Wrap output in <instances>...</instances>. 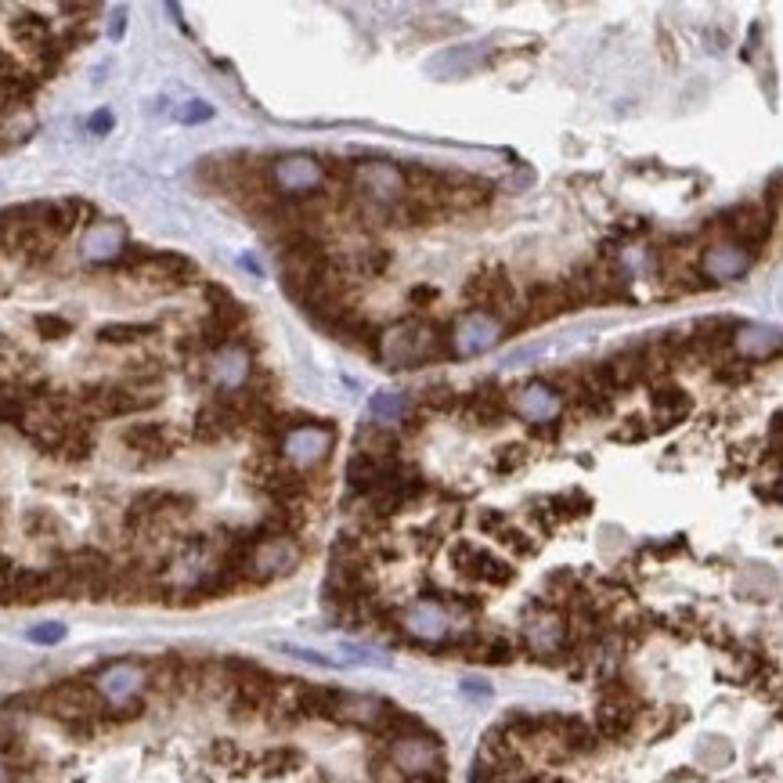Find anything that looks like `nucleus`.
Listing matches in <instances>:
<instances>
[{"instance_id": "obj_18", "label": "nucleus", "mask_w": 783, "mask_h": 783, "mask_svg": "<svg viewBox=\"0 0 783 783\" xmlns=\"http://www.w3.org/2000/svg\"><path fill=\"white\" fill-rule=\"evenodd\" d=\"M397 448H401V437H397L390 426L369 423L365 430H358V455H369V459H379V462H394Z\"/></svg>"}, {"instance_id": "obj_7", "label": "nucleus", "mask_w": 783, "mask_h": 783, "mask_svg": "<svg viewBox=\"0 0 783 783\" xmlns=\"http://www.w3.org/2000/svg\"><path fill=\"white\" fill-rule=\"evenodd\" d=\"M502 340V322L488 311H470L462 314L459 325L452 332V351L459 358H473V354L491 351L495 343Z\"/></svg>"}, {"instance_id": "obj_4", "label": "nucleus", "mask_w": 783, "mask_h": 783, "mask_svg": "<svg viewBox=\"0 0 783 783\" xmlns=\"http://www.w3.org/2000/svg\"><path fill=\"white\" fill-rule=\"evenodd\" d=\"M271 174V188H275L278 199H307L322 188V163L304 152H293V156H282L268 166Z\"/></svg>"}, {"instance_id": "obj_24", "label": "nucleus", "mask_w": 783, "mask_h": 783, "mask_svg": "<svg viewBox=\"0 0 783 783\" xmlns=\"http://www.w3.org/2000/svg\"><path fill=\"white\" fill-rule=\"evenodd\" d=\"M408 394H401V390H379L376 397H372V415L376 419H390V423H397V419H405L408 415Z\"/></svg>"}, {"instance_id": "obj_27", "label": "nucleus", "mask_w": 783, "mask_h": 783, "mask_svg": "<svg viewBox=\"0 0 783 783\" xmlns=\"http://www.w3.org/2000/svg\"><path fill=\"white\" fill-rule=\"evenodd\" d=\"M206 120H213V105L203 102V98H192V102L177 105V123L195 127V123H206Z\"/></svg>"}, {"instance_id": "obj_14", "label": "nucleus", "mask_w": 783, "mask_h": 783, "mask_svg": "<svg viewBox=\"0 0 783 783\" xmlns=\"http://www.w3.org/2000/svg\"><path fill=\"white\" fill-rule=\"evenodd\" d=\"M134 275L145 282H159V286H185L195 275V264L181 253H148Z\"/></svg>"}, {"instance_id": "obj_33", "label": "nucleus", "mask_w": 783, "mask_h": 783, "mask_svg": "<svg viewBox=\"0 0 783 783\" xmlns=\"http://www.w3.org/2000/svg\"><path fill=\"white\" fill-rule=\"evenodd\" d=\"M123 26H127V11H116V15H112V22H109V37L112 40H120L123 37Z\"/></svg>"}, {"instance_id": "obj_28", "label": "nucleus", "mask_w": 783, "mask_h": 783, "mask_svg": "<svg viewBox=\"0 0 783 783\" xmlns=\"http://www.w3.org/2000/svg\"><path fill=\"white\" fill-rule=\"evenodd\" d=\"M423 405L430 408V412H452L455 408V390L448 387H430L423 394Z\"/></svg>"}, {"instance_id": "obj_15", "label": "nucleus", "mask_w": 783, "mask_h": 783, "mask_svg": "<svg viewBox=\"0 0 783 783\" xmlns=\"http://www.w3.org/2000/svg\"><path fill=\"white\" fill-rule=\"evenodd\" d=\"M513 408L524 415V419H531V423H553L563 408V397H560V390H553L549 383H527V387L516 394Z\"/></svg>"}, {"instance_id": "obj_21", "label": "nucleus", "mask_w": 783, "mask_h": 783, "mask_svg": "<svg viewBox=\"0 0 783 783\" xmlns=\"http://www.w3.org/2000/svg\"><path fill=\"white\" fill-rule=\"evenodd\" d=\"M733 347L747 358H765L780 347V332L776 329H762V325H737V336H733Z\"/></svg>"}, {"instance_id": "obj_3", "label": "nucleus", "mask_w": 783, "mask_h": 783, "mask_svg": "<svg viewBox=\"0 0 783 783\" xmlns=\"http://www.w3.org/2000/svg\"><path fill=\"white\" fill-rule=\"evenodd\" d=\"M73 397L83 419H123V415H138L159 401V394H141V390L112 387V383H94Z\"/></svg>"}, {"instance_id": "obj_19", "label": "nucleus", "mask_w": 783, "mask_h": 783, "mask_svg": "<svg viewBox=\"0 0 783 783\" xmlns=\"http://www.w3.org/2000/svg\"><path fill=\"white\" fill-rule=\"evenodd\" d=\"M8 33L15 44L26 47L29 55H37L40 47L51 44V26H47V19H40V15H15V19L8 22Z\"/></svg>"}, {"instance_id": "obj_9", "label": "nucleus", "mask_w": 783, "mask_h": 783, "mask_svg": "<svg viewBox=\"0 0 783 783\" xmlns=\"http://www.w3.org/2000/svg\"><path fill=\"white\" fill-rule=\"evenodd\" d=\"M354 181L361 185V195L379 206H394L397 199H405V174L394 163H361L354 170Z\"/></svg>"}, {"instance_id": "obj_23", "label": "nucleus", "mask_w": 783, "mask_h": 783, "mask_svg": "<svg viewBox=\"0 0 783 783\" xmlns=\"http://www.w3.org/2000/svg\"><path fill=\"white\" fill-rule=\"evenodd\" d=\"M159 325H145V322H112L98 329V343H109V347H127V343H141L148 336H156Z\"/></svg>"}, {"instance_id": "obj_17", "label": "nucleus", "mask_w": 783, "mask_h": 783, "mask_svg": "<svg viewBox=\"0 0 783 783\" xmlns=\"http://www.w3.org/2000/svg\"><path fill=\"white\" fill-rule=\"evenodd\" d=\"M213 379L221 383V390H239L249 379V351L239 343H228L224 351H217L213 358Z\"/></svg>"}, {"instance_id": "obj_10", "label": "nucleus", "mask_w": 783, "mask_h": 783, "mask_svg": "<svg viewBox=\"0 0 783 783\" xmlns=\"http://www.w3.org/2000/svg\"><path fill=\"white\" fill-rule=\"evenodd\" d=\"M239 430H242V415L231 405H224L221 397H213L210 405L195 412L192 437L199 444H221V441H228V437H235Z\"/></svg>"}, {"instance_id": "obj_6", "label": "nucleus", "mask_w": 783, "mask_h": 783, "mask_svg": "<svg viewBox=\"0 0 783 783\" xmlns=\"http://www.w3.org/2000/svg\"><path fill=\"white\" fill-rule=\"evenodd\" d=\"M332 433L336 430H329V426H314V423L293 426V430H286V437H282V455H286V462L293 470H311V466H318V462L329 455Z\"/></svg>"}, {"instance_id": "obj_26", "label": "nucleus", "mask_w": 783, "mask_h": 783, "mask_svg": "<svg viewBox=\"0 0 783 783\" xmlns=\"http://www.w3.org/2000/svg\"><path fill=\"white\" fill-rule=\"evenodd\" d=\"M527 459H531V452H527L524 444H509V448H498V455H495V473H516V470H524Z\"/></svg>"}, {"instance_id": "obj_2", "label": "nucleus", "mask_w": 783, "mask_h": 783, "mask_svg": "<svg viewBox=\"0 0 783 783\" xmlns=\"http://www.w3.org/2000/svg\"><path fill=\"white\" fill-rule=\"evenodd\" d=\"M98 697L105 701V711H127L134 704L145 701V690H148V672L145 664L138 661H112L105 668H98L91 682Z\"/></svg>"}, {"instance_id": "obj_30", "label": "nucleus", "mask_w": 783, "mask_h": 783, "mask_svg": "<svg viewBox=\"0 0 783 783\" xmlns=\"http://www.w3.org/2000/svg\"><path fill=\"white\" fill-rule=\"evenodd\" d=\"M646 433H650V426L643 419H625V426L614 430V441H643Z\"/></svg>"}, {"instance_id": "obj_29", "label": "nucleus", "mask_w": 783, "mask_h": 783, "mask_svg": "<svg viewBox=\"0 0 783 783\" xmlns=\"http://www.w3.org/2000/svg\"><path fill=\"white\" fill-rule=\"evenodd\" d=\"M29 639H33V643H44V646L62 643V639H65V628L58 625V621H47V625L29 628Z\"/></svg>"}, {"instance_id": "obj_12", "label": "nucleus", "mask_w": 783, "mask_h": 783, "mask_svg": "<svg viewBox=\"0 0 783 783\" xmlns=\"http://www.w3.org/2000/svg\"><path fill=\"white\" fill-rule=\"evenodd\" d=\"M120 444L130 448L134 455H141L145 462H159L170 459L174 452V441H170V430L163 423H130L120 430Z\"/></svg>"}, {"instance_id": "obj_22", "label": "nucleus", "mask_w": 783, "mask_h": 783, "mask_svg": "<svg viewBox=\"0 0 783 783\" xmlns=\"http://www.w3.org/2000/svg\"><path fill=\"white\" fill-rule=\"evenodd\" d=\"M340 264L347 271V278H379L390 268V249L369 246L361 253H351V257H340Z\"/></svg>"}, {"instance_id": "obj_35", "label": "nucleus", "mask_w": 783, "mask_h": 783, "mask_svg": "<svg viewBox=\"0 0 783 783\" xmlns=\"http://www.w3.org/2000/svg\"><path fill=\"white\" fill-rule=\"evenodd\" d=\"M4 354H11V340H4V336H0V358H4Z\"/></svg>"}, {"instance_id": "obj_31", "label": "nucleus", "mask_w": 783, "mask_h": 783, "mask_svg": "<svg viewBox=\"0 0 783 783\" xmlns=\"http://www.w3.org/2000/svg\"><path fill=\"white\" fill-rule=\"evenodd\" d=\"M112 123H116V120H112V112H109V109H102V112H94L91 120H87V130L102 138V134H109V130H112Z\"/></svg>"}, {"instance_id": "obj_20", "label": "nucleus", "mask_w": 783, "mask_h": 783, "mask_svg": "<svg viewBox=\"0 0 783 783\" xmlns=\"http://www.w3.org/2000/svg\"><path fill=\"white\" fill-rule=\"evenodd\" d=\"M650 405H654L657 419H661V430H664V426L679 423V419H686V415L693 412L690 394H686L682 387H661V390H654Z\"/></svg>"}, {"instance_id": "obj_16", "label": "nucleus", "mask_w": 783, "mask_h": 783, "mask_svg": "<svg viewBox=\"0 0 783 783\" xmlns=\"http://www.w3.org/2000/svg\"><path fill=\"white\" fill-rule=\"evenodd\" d=\"M127 249V231L116 221H98L94 228H87L83 235V257L98 260V264H109V260H120V253Z\"/></svg>"}, {"instance_id": "obj_32", "label": "nucleus", "mask_w": 783, "mask_h": 783, "mask_svg": "<svg viewBox=\"0 0 783 783\" xmlns=\"http://www.w3.org/2000/svg\"><path fill=\"white\" fill-rule=\"evenodd\" d=\"M437 296H441V293H437L433 286H415L412 293H408V300H412L415 307H426V304H433Z\"/></svg>"}, {"instance_id": "obj_13", "label": "nucleus", "mask_w": 783, "mask_h": 783, "mask_svg": "<svg viewBox=\"0 0 783 783\" xmlns=\"http://www.w3.org/2000/svg\"><path fill=\"white\" fill-rule=\"evenodd\" d=\"M751 264H755V253L737 246V242H719V246H711L708 253H704V271H708V278H715V282H733V278L747 275Z\"/></svg>"}, {"instance_id": "obj_1", "label": "nucleus", "mask_w": 783, "mask_h": 783, "mask_svg": "<svg viewBox=\"0 0 783 783\" xmlns=\"http://www.w3.org/2000/svg\"><path fill=\"white\" fill-rule=\"evenodd\" d=\"M441 354H444L441 325L426 322V318H412V322H401L394 329L379 332L376 361H387V369H408V365L441 358Z\"/></svg>"}, {"instance_id": "obj_34", "label": "nucleus", "mask_w": 783, "mask_h": 783, "mask_svg": "<svg viewBox=\"0 0 783 783\" xmlns=\"http://www.w3.org/2000/svg\"><path fill=\"white\" fill-rule=\"evenodd\" d=\"M0 783H15V773H11V765L0 758Z\"/></svg>"}, {"instance_id": "obj_25", "label": "nucleus", "mask_w": 783, "mask_h": 783, "mask_svg": "<svg viewBox=\"0 0 783 783\" xmlns=\"http://www.w3.org/2000/svg\"><path fill=\"white\" fill-rule=\"evenodd\" d=\"M33 329H37L44 340H65V336L73 332V322L62 318V314H37V318H33Z\"/></svg>"}, {"instance_id": "obj_11", "label": "nucleus", "mask_w": 783, "mask_h": 783, "mask_svg": "<svg viewBox=\"0 0 783 783\" xmlns=\"http://www.w3.org/2000/svg\"><path fill=\"white\" fill-rule=\"evenodd\" d=\"M527 318V325H542V322H553L560 314L574 311L571 304V293H567V282H535V286L527 289V304L520 307Z\"/></svg>"}, {"instance_id": "obj_5", "label": "nucleus", "mask_w": 783, "mask_h": 783, "mask_svg": "<svg viewBox=\"0 0 783 783\" xmlns=\"http://www.w3.org/2000/svg\"><path fill=\"white\" fill-rule=\"evenodd\" d=\"M462 300L473 304V311H513V300H516V289H513V278H509L506 268H484L477 275L466 278V286H462Z\"/></svg>"}, {"instance_id": "obj_8", "label": "nucleus", "mask_w": 783, "mask_h": 783, "mask_svg": "<svg viewBox=\"0 0 783 783\" xmlns=\"http://www.w3.org/2000/svg\"><path fill=\"white\" fill-rule=\"evenodd\" d=\"M729 221H722V231H726V242H737V246L751 249L762 246L769 239V231H773V210H765V206H755V203H744L737 210L726 213Z\"/></svg>"}]
</instances>
